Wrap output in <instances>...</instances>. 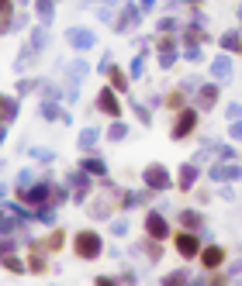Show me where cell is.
Returning <instances> with one entry per match:
<instances>
[{
	"label": "cell",
	"instance_id": "e0dca14e",
	"mask_svg": "<svg viewBox=\"0 0 242 286\" xmlns=\"http://www.w3.org/2000/svg\"><path fill=\"white\" fill-rule=\"evenodd\" d=\"M211 73H215V79H228L232 76V62H228L225 56H218L215 62H211Z\"/></svg>",
	"mask_w": 242,
	"mask_h": 286
},
{
	"label": "cell",
	"instance_id": "4dcf8cb0",
	"mask_svg": "<svg viewBox=\"0 0 242 286\" xmlns=\"http://www.w3.org/2000/svg\"><path fill=\"white\" fill-rule=\"evenodd\" d=\"M11 231H18V221H14V217H4V214H0V234H11Z\"/></svg>",
	"mask_w": 242,
	"mask_h": 286
},
{
	"label": "cell",
	"instance_id": "836d02e7",
	"mask_svg": "<svg viewBox=\"0 0 242 286\" xmlns=\"http://www.w3.org/2000/svg\"><path fill=\"white\" fill-rule=\"evenodd\" d=\"M7 210H11L14 217H21V221H24V217H31V210H28V207H21V204H7Z\"/></svg>",
	"mask_w": 242,
	"mask_h": 286
},
{
	"label": "cell",
	"instance_id": "d4e9b609",
	"mask_svg": "<svg viewBox=\"0 0 242 286\" xmlns=\"http://www.w3.org/2000/svg\"><path fill=\"white\" fill-rule=\"evenodd\" d=\"M180 224H183V228H201V214H197V210H183Z\"/></svg>",
	"mask_w": 242,
	"mask_h": 286
},
{
	"label": "cell",
	"instance_id": "ffe728a7",
	"mask_svg": "<svg viewBox=\"0 0 242 286\" xmlns=\"http://www.w3.org/2000/svg\"><path fill=\"white\" fill-rule=\"evenodd\" d=\"M69 179H73V186H76V200H87V190H90V183H87V176H83V169L80 172H73V176H69Z\"/></svg>",
	"mask_w": 242,
	"mask_h": 286
},
{
	"label": "cell",
	"instance_id": "8fae6325",
	"mask_svg": "<svg viewBox=\"0 0 242 286\" xmlns=\"http://www.w3.org/2000/svg\"><path fill=\"white\" fill-rule=\"evenodd\" d=\"M239 176H242L239 166H225V162H218V166L211 169V179H215V183H232V179H239Z\"/></svg>",
	"mask_w": 242,
	"mask_h": 286
},
{
	"label": "cell",
	"instance_id": "30bf717a",
	"mask_svg": "<svg viewBox=\"0 0 242 286\" xmlns=\"http://www.w3.org/2000/svg\"><path fill=\"white\" fill-rule=\"evenodd\" d=\"M201 262H204V269H218L225 262V248L222 245H208L201 252Z\"/></svg>",
	"mask_w": 242,
	"mask_h": 286
},
{
	"label": "cell",
	"instance_id": "bcb514c9",
	"mask_svg": "<svg viewBox=\"0 0 242 286\" xmlns=\"http://www.w3.org/2000/svg\"><path fill=\"white\" fill-rule=\"evenodd\" d=\"M232 138H242V121H235V124H232Z\"/></svg>",
	"mask_w": 242,
	"mask_h": 286
},
{
	"label": "cell",
	"instance_id": "7402d4cb",
	"mask_svg": "<svg viewBox=\"0 0 242 286\" xmlns=\"http://www.w3.org/2000/svg\"><path fill=\"white\" fill-rule=\"evenodd\" d=\"M97 138H101L97 128H83V131H80V149H94V145H97Z\"/></svg>",
	"mask_w": 242,
	"mask_h": 286
},
{
	"label": "cell",
	"instance_id": "d6986e66",
	"mask_svg": "<svg viewBox=\"0 0 242 286\" xmlns=\"http://www.w3.org/2000/svg\"><path fill=\"white\" fill-rule=\"evenodd\" d=\"M80 169H83V172H90V176H107V166H104L101 159H83Z\"/></svg>",
	"mask_w": 242,
	"mask_h": 286
},
{
	"label": "cell",
	"instance_id": "1f68e13d",
	"mask_svg": "<svg viewBox=\"0 0 242 286\" xmlns=\"http://www.w3.org/2000/svg\"><path fill=\"white\" fill-rule=\"evenodd\" d=\"M142 69H145V49H142L139 56H135V62H132V76H142Z\"/></svg>",
	"mask_w": 242,
	"mask_h": 286
},
{
	"label": "cell",
	"instance_id": "52a82bcc",
	"mask_svg": "<svg viewBox=\"0 0 242 286\" xmlns=\"http://www.w3.org/2000/svg\"><path fill=\"white\" fill-rule=\"evenodd\" d=\"M194 124H197V111H183V114L177 117V124H173V138H177V141L187 138V134L194 131Z\"/></svg>",
	"mask_w": 242,
	"mask_h": 286
},
{
	"label": "cell",
	"instance_id": "277c9868",
	"mask_svg": "<svg viewBox=\"0 0 242 286\" xmlns=\"http://www.w3.org/2000/svg\"><path fill=\"white\" fill-rule=\"evenodd\" d=\"M111 197H118V186L104 183V193L90 204V217H107V214H111Z\"/></svg>",
	"mask_w": 242,
	"mask_h": 286
},
{
	"label": "cell",
	"instance_id": "4fadbf2b",
	"mask_svg": "<svg viewBox=\"0 0 242 286\" xmlns=\"http://www.w3.org/2000/svg\"><path fill=\"white\" fill-rule=\"evenodd\" d=\"M215 100H218V86H215V83H208V86H201V97H197V107H201V111H211V107H215Z\"/></svg>",
	"mask_w": 242,
	"mask_h": 286
},
{
	"label": "cell",
	"instance_id": "603a6c76",
	"mask_svg": "<svg viewBox=\"0 0 242 286\" xmlns=\"http://www.w3.org/2000/svg\"><path fill=\"white\" fill-rule=\"evenodd\" d=\"M45 38H49V35H45V28H35V31H31V41H28V49H31V52H42V49H45Z\"/></svg>",
	"mask_w": 242,
	"mask_h": 286
},
{
	"label": "cell",
	"instance_id": "9a60e30c",
	"mask_svg": "<svg viewBox=\"0 0 242 286\" xmlns=\"http://www.w3.org/2000/svg\"><path fill=\"white\" fill-rule=\"evenodd\" d=\"M139 14H142L139 7H125V11H121V18L114 21V28H118V31H128V28L139 21Z\"/></svg>",
	"mask_w": 242,
	"mask_h": 286
},
{
	"label": "cell",
	"instance_id": "db71d44e",
	"mask_svg": "<svg viewBox=\"0 0 242 286\" xmlns=\"http://www.w3.org/2000/svg\"><path fill=\"white\" fill-rule=\"evenodd\" d=\"M239 14H242V7H239Z\"/></svg>",
	"mask_w": 242,
	"mask_h": 286
},
{
	"label": "cell",
	"instance_id": "b9f144b4",
	"mask_svg": "<svg viewBox=\"0 0 242 286\" xmlns=\"http://www.w3.org/2000/svg\"><path fill=\"white\" fill-rule=\"evenodd\" d=\"M183 279H187V276H183V272H173V276H166V279H163V283H166V286H173V283H183Z\"/></svg>",
	"mask_w": 242,
	"mask_h": 286
},
{
	"label": "cell",
	"instance_id": "f546056e",
	"mask_svg": "<svg viewBox=\"0 0 242 286\" xmlns=\"http://www.w3.org/2000/svg\"><path fill=\"white\" fill-rule=\"evenodd\" d=\"M35 11H38L42 21H52V0H38V4H35Z\"/></svg>",
	"mask_w": 242,
	"mask_h": 286
},
{
	"label": "cell",
	"instance_id": "f907efd6",
	"mask_svg": "<svg viewBox=\"0 0 242 286\" xmlns=\"http://www.w3.org/2000/svg\"><path fill=\"white\" fill-rule=\"evenodd\" d=\"M21 4H28V0H21Z\"/></svg>",
	"mask_w": 242,
	"mask_h": 286
},
{
	"label": "cell",
	"instance_id": "60d3db41",
	"mask_svg": "<svg viewBox=\"0 0 242 286\" xmlns=\"http://www.w3.org/2000/svg\"><path fill=\"white\" fill-rule=\"evenodd\" d=\"M166 104H170V107H183V93H180V90H177V93H170Z\"/></svg>",
	"mask_w": 242,
	"mask_h": 286
},
{
	"label": "cell",
	"instance_id": "ab89813d",
	"mask_svg": "<svg viewBox=\"0 0 242 286\" xmlns=\"http://www.w3.org/2000/svg\"><path fill=\"white\" fill-rule=\"evenodd\" d=\"M35 86H38V83H35V79H21V83H18V90H21V93H31V90H35Z\"/></svg>",
	"mask_w": 242,
	"mask_h": 286
},
{
	"label": "cell",
	"instance_id": "9c48e42d",
	"mask_svg": "<svg viewBox=\"0 0 242 286\" xmlns=\"http://www.w3.org/2000/svg\"><path fill=\"white\" fill-rule=\"evenodd\" d=\"M145 231H149L156 242H163V238L170 234V224H166V217H163V214H149V221H145Z\"/></svg>",
	"mask_w": 242,
	"mask_h": 286
},
{
	"label": "cell",
	"instance_id": "7dc6e473",
	"mask_svg": "<svg viewBox=\"0 0 242 286\" xmlns=\"http://www.w3.org/2000/svg\"><path fill=\"white\" fill-rule=\"evenodd\" d=\"M152 4H156V0H139V11H149Z\"/></svg>",
	"mask_w": 242,
	"mask_h": 286
},
{
	"label": "cell",
	"instance_id": "8992f818",
	"mask_svg": "<svg viewBox=\"0 0 242 286\" xmlns=\"http://www.w3.org/2000/svg\"><path fill=\"white\" fill-rule=\"evenodd\" d=\"M97 107H101V111L111 117V121H118V117H121V104H118V97H114V90H111V86H107V90H101V97H97Z\"/></svg>",
	"mask_w": 242,
	"mask_h": 286
},
{
	"label": "cell",
	"instance_id": "44dd1931",
	"mask_svg": "<svg viewBox=\"0 0 242 286\" xmlns=\"http://www.w3.org/2000/svg\"><path fill=\"white\" fill-rule=\"evenodd\" d=\"M87 73H90V66H87V62H80V59H76V62H69V69H66V76L73 79V83H80Z\"/></svg>",
	"mask_w": 242,
	"mask_h": 286
},
{
	"label": "cell",
	"instance_id": "7a4b0ae2",
	"mask_svg": "<svg viewBox=\"0 0 242 286\" xmlns=\"http://www.w3.org/2000/svg\"><path fill=\"white\" fill-rule=\"evenodd\" d=\"M21 197H24V204H31V207H38V204H52V183H49V179H38L31 190H24Z\"/></svg>",
	"mask_w": 242,
	"mask_h": 286
},
{
	"label": "cell",
	"instance_id": "74e56055",
	"mask_svg": "<svg viewBox=\"0 0 242 286\" xmlns=\"http://www.w3.org/2000/svg\"><path fill=\"white\" fill-rule=\"evenodd\" d=\"M28 152L35 155V159H42V162H52V152L49 149H28Z\"/></svg>",
	"mask_w": 242,
	"mask_h": 286
},
{
	"label": "cell",
	"instance_id": "f6af8a7d",
	"mask_svg": "<svg viewBox=\"0 0 242 286\" xmlns=\"http://www.w3.org/2000/svg\"><path fill=\"white\" fill-rule=\"evenodd\" d=\"M11 14V0H0V18H7Z\"/></svg>",
	"mask_w": 242,
	"mask_h": 286
},
{
	"label": "cell",
	"instance_id": "7c38bea8",
	"mask_svg": "<svg viewBox=\"0 0 242 286\" xmlns=\"http://www.w3.org/2000/svg\"><path fill=\"white\" fill-rule=\"evenodd\" d=\"M173 59H177V41L173 38H159V66L163 69H170Z\"/></svg>",
	"mask_w": 242,
	"mask_h": 286
},
{
	"label": "cell",
	"instance_id": "4316f807",
	"mask_svg": "<svg viewBox=\"0 0 242 286\" xmlns=\"http://www.w3.org/2000/svg\"><path fill=\"white\" fill-rule=\"evenodd\" d=\"M125 134H128V124H121V121H114V124L107 128V138H111V141H121Z\"/></svg>",
	"mask_w": 242,
	"mask_h": 286
},
{
	"label": "cell",
	"instance_id": "f1b7e54d",
	"mask_svg": "<svg viewBox=\"0 0 242 286\" xmlns=\"http://www.w3.org/2000/svg\"><path fill=\"white\" fill-rule=\"evenodd\" d=\"M0 266H7L11 272H24V266H21V262L14 259V255H11V252H7V255H0Z\"/></svg>",
	"mask_w": 242,
	"mask_h": 286
},
{
	"label": "cell",
	"instance_id": "6da1fadb",
	"mask_svg": "<svg viewBox=\"0 0 242 286\" xmlns=\"http://www.w3.org/2000/svg\"><path fill=\"white\" fill-rule=\"evenodd\" d=\"M73 248H76L80 259H97V255H101V234H97V231H80L76 242H73Z\"/></svg>",
	"mask_w": 242,
	"mask_h": 286
},
{
	"label": "cell",
	"instance_id": "e575fe53",
	"mask_svg": "<svg viewBox=\"0 0 242 286\" xmlns=\"http://www.w3.org/2000/svg\"><path fill=\"white\" fill-rule=\"evenodd\" d=\"M132 111L139 114V121H142V124H149V107H142L139 100H135V104H132Z\"/></svg>",
	"mask_w": 242,
	"mask_h": 286
},
{
	"label": "cell",
	"instance_id": "c3c4849f",
	"mask_svg": "<svg viewBox=\"0 0 242 286\" xmlns=\"http://www.w3.org/2000/svg\"><path fill=\"white\" fill-rule=\"evenodd\" d=\"M87 4H114V0H87Z\"/></svg>",
	"mask_w": 242,
	"mask_h": 286
},
{
	"label": "cell",
	"instance_id": "ba28073f",
	"mask_svg": "<svg viewBox=\"0 0 242 286\" xmlns=\"http://www.w3.org/2000/svg\"><path fill=\"white\" fill-rule=\"evenodd\" d=\"M177 252H180L183 259L197 255V234H194V231H180V234H177Z\"/></svg>",
	"mask_w": 242,
	"mask_h": 286
},
{
	"label": "cell",
	"instance_id": "484cf974",
	"mask_svg": "<svg viewBox=\"0 0 242 286\" xmlns=\"http://www.w3.org/2000/svg\"><path fill=\"white\" fill-rule=\"evenodd\" d=\"M31 186H35V172H31V169L18 172V190L24 193V190H31Z\"/></svg>",
	"mask_w": 242,
	"mask_h": 286
},
{
	"label": "cell",
	"instance_id": "681fc988",
	"mask_svg": "<svg viewBox=\"0 0 242 286\" xmlns=\"http://www.w3.org/2000/svg\"><path fill=\"white\" fill-rule=\"evenodd\" d=\"M0 197H7V186H4V183H0Z\"/></svg>",
	"mask_w": 242,
	"mask_h": 286
},
{
	"label": "cell",
	"instance_id": "5b68a950",
	"mask_svg": "<svg viewBox=\"0 0 242 286\" xmlns=\"http://www.w3.org/2000/svg\"><path fill=\"white\" fill-rule=\"evenodd\" d=\"M66 41H69L73 49H94L97 35H94L90 28H66Z\"/></svg>",
	"mask_w": 242,
	"mask_h": 286
},
{
	"label": "cell",
	"instance_id": "2e32d148",
	"mask_svg": "<svg viewBox=\"0 0 242 286\" xmlns=\"http://www.w3.org/2000/svg\"><path fill=\"white\" fill-rule=\"evenodd\" d=\"M107 76H111V86H114L118 93H125V90H128V76L121 73L118 66H107Z\"/></svg>",
	"mask_w": 242,
	"mask_h": 286
},
{
	"label": "cell",
	"instance_id": "d590c367",
	"mask_svg": "<svg viewBox=\"0 0 242 286\" xmlns=\"http://www.w3.org/2000/svg\"><path fill=\"white\" fill-rule=\"evenodd\" d=\"M66 197H69V193L62 190V186H52V207H59V204L66 200Z\"/></svg>",
	"mask_w": 242,
	"mask_h": 286
},
{
	"label": "cell",
	"instance_id": "7bdbcfd3",
	"mask_svg": "<svg viewBox=\"0 0 242 286\" xmlns=\"http://www.w3.org/2000/svg\"><path fill=\"white\" fill-rule=\"evenodd\" d=\"M173 28H177V24H173V18H163L159 21V31H173Z\"/></svg>",
	"mask_w": 242,
	"mask_h": 286
},
{
	"label": "cell",
	"instance_id": "83f0119b",
	"mask_svg": "<svg viewBox=\"0 0 242 286\" xmlns=\"http://www.w3.org/2000/svg\"><path fill=\"white\" fill-rule=\"evenodd\" d=\"M4 117H7V121H14V117H18V100H4V111H0V121H4Z\"/></svg>",
	"mask_w": 242,
	"mask_h": 286
},
{
	"label": "cell",
	"instance_id": "cb8c5ba5",
	"mask_svg": "<svg viewBox=\"0 0 242 286\" xmlns=\"http://www.w3.org/2000/svg\"><path fill=\"white\" fill-rule=\"evenodd\" d=\"M222 49H228V52H242V35L228 31V35L222 38Z\"/></svg>",
	"mask_w": 242,
	"mask_h": 286
},
{
	"label": "cell",
	"instance_id": "d6a6232c",
	"mask_svg": "<svg viewBox=\"0 0 242 286\" xmlns=\"http://www.w3.org/2000/svg\"><path fill=\"white\" fill-rule=\"evenodd\" d=\"M62 242H66V234H62V231H52L45 245H49V248H62Z\"/></svg>",
	"mask_w": 242,
	"mask_h": 286
},
{
	"label": "cell",
	"instance_id": "f35d334b",
	"mask_svg": "<svg viewBox=\"0 0 242 286\" xmlns=\"http://www.w3.org/2000/svg\"><path fill=\"white\" fill-rule=\"evenodd\" d=\"M28 266H31V272H45V259H42V255H31Z\"/></svg>",
	"mask_w": 242,
	"mask_h": 286
},
{
	"label": "cell",
	"instance_id": "f5cc1de1",
	"mask_svg": "<svg viewBox=\"0 0 242 286\" xmlns=\"http://www.w3.org/2000/svg\"><path fill=\"white\" fill-rule=\"evenodd\" d=\"M0 134H4V128H0Z\"/></svg>",
	"mask_w": 242,
	"mask_h": 286
},
{
	"label": "cell",
	"instance_id": "ac0fdd59",
	"mask_svg": "<svg viewBox=\"0 0 242 286\" xmlns=\"http://www.w3.org/2000/svg\"><path fill=\"white\" fill-rule=\"evenodd\" d=\"M194 179H197V166H194V162H187V166L180 169V190H190V186H194Z\"/></svg>",
	"mask_w": 242,
	"mask_h": 286
},
{
	"label": "cell",
	"instance_id": "816d5d0a",
	"mask_svg": "<svg viewBox=\"0 0 242 286\" xmlns=\"http://www.w3.org/2000/svg\"><path fill=\"white\" fill-rule=\"evenodd\" d=\"M190 4H197V0H190Z\"/></svg>",
	"mask_w": 242,
	"mask_h": 286
},
{
	"label": "cell",
	"instance_id": "ee69618b",
	"mask_svg": "<svg viewBox=\"0 0 242 286\" xmlns=\"http://www.w3.org/2000/svg\"><path fill=\"white\" fill-rule=\"evenodd\" d=\"M228 117H235V121L242 117V107H239V104H232V107H228Z\"/></svg>",
	"mask_w": 242,
	"mask_h": 286
},
{
	"label": "cell",
	"instance_id": "3957f363",
	"mask_svg": "<svg viewBox=\"0 0 242 286\" xmlns=\"http://www.w3.org/2000/svg\"><path fill=\"white\" fill-rule=\"evenodd\" d=\"M142 179H145V186H149V190H166V186H170V172L163 169L159 162L145 166V172H142Z\"/></svg>",
	"mask_w": 242,
	"mask_h": 286
},
{
	"label": "cell",
	"instance_id": "5bb4252c",
	"mask_svg": "<svg viewBox=\"0 0 242 286\" xmlns=\"http://www.w3.org/2000/svg\"><path fill=\"white\" fill-rule=\"evenodd\" d=\"M42 117H49V121H59V124H69V114H66L62 107H56L52 100H45V104H42Z\"/></svg>",
	"mask_w": 242,
	"mask_h": 286
},
{
	"label": "cell",
	"instance_id": "8d00e7d4",
	"mask_svg": "<svg viewBox=\"0 0 242 286\" xmlns=\"http://www.w3.org/2000/svg\"><path fill=\"white\" fill-rule=\"evenodd\" d=\"M38 221L52 224V221H56V210H52V207H42V210H38Z\"/></svg>",
	"mask_w": 242,
	"mask_h": 286
}]
</instances>
